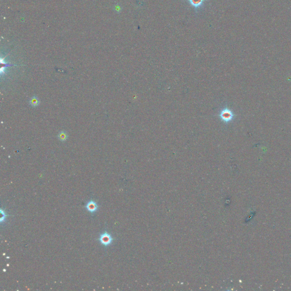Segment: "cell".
<instances>
[{
    "label": "cell",
    "mask_w": 291,
    "mask_h": 291,
    "mask_svg": "<svg viewBox=\"0 0 291 291\" xmlns=\"http://www.w3.org/2000/svg\"><path fill=\"white\" fill-rule=\"evenodd\" d=\"M58 138L62 142H65L68 138V135L65 131H62L58 134Z\"/></svg>",
    "instance_id": "cell-6"
},
{
    "label": "cell",
    "mask_w": 291,
    "mask_h": 291,
    "mask_svg": "<svg viewBox=\"0 0 291 291\" xmlns=\"http://www.w3.org/2000/svg\"><path fill=\"white\" fill-rule=\"evenodd\" d=\"M190 5L193 7L195 10H198L203 7L205 0H188Z\"/></svg>",
    "instance_id": "cell-3"
},
{
    "label": "cell",
    "mask_w": 291,
    "mask_h": 291,
    "mask_svg": "<svg viewBox=\"0 0 291 291\" xmlns=\"http://www.w3.org/2000/svg\"><path fill=\"white\" fill-rule=\"evenodd\" d=\"M98 240L102 245L105 246H108L112 243L113 239L110 234H109L107 232H105L101 234Z\"/></svg>",
    "instance_id": "cell-1"
},
{
    "label": "cell",
    "mask_w": 291,
    "mask_h": 291,
    "mask_svg": "<svg viewBox=\"0 0 291 291\" xmlns=\"http://www.w3.org/2000/svg\"><path fill=\"white\" fill-rule=\"evenodd\" d=\"M98 207V206L97 203L93 200L89 201L88 203L87 204V205L85 206V208H86L87 210L89 212L92 213H95L97 210Z\"/></svg>",
    "instance_id": "cell-4"
},
{
    "label": "cell",
    "mask_w": 291,
    "mask_h": 291,
    "mask_svg": "<svg viewBox=\"0 0 291 291\" xmlns=\"http://www.w3.org/2000/svg\"><path fill=\"white\" fill-rule=\"evenodd\" d=\"M222 119L226 122L230 121L233 118V113L229 109H225L221 114Z\"/></svg>",
    "instance_id": "cell-2"
},
{
    "label": "cell",
    "mask_w": 291,
    "mask_h": 291,
    "mask_svg": "<svg viewBox=\"0 0 291 291\" xmlns=\"http://www.w3.org/2000/svg\"><path fill=\"white\" fill-rule=\"evenodd\" d=\"M40 104V101L38 97L34 96L30 100V104L33 107H37Z\"/></svg>",
    "instance_id": "cell-5"
}]
</instances>
